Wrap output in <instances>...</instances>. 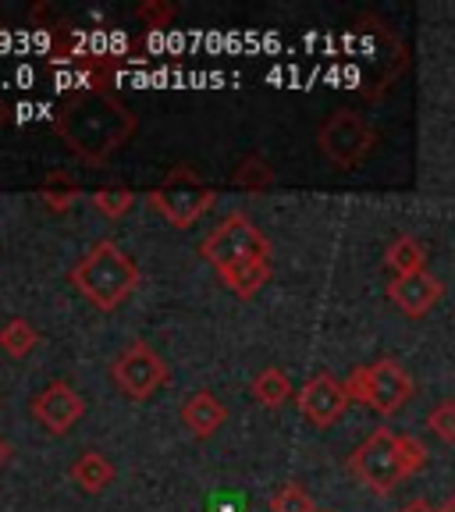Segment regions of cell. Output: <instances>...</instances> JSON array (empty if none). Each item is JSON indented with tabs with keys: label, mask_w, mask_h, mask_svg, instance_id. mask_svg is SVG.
<instances>
[{
	"label": "cell",
	"mask_w": 455,
	"mask_h": 512,
	"mask_svg": "<svg viewBox=\"0 0 455 512\" xmlns=\"http://www.w3.org/2000/svg\"><path fill=\"white\" fill-rule=\"evenodd\" d=\"M232 182L246 192H264L274 185V168L260 157V153H249V157H242L239 164H235Z\"/></svg>",
	"instance_id": "cell-18"
},
{
	"label": "cell",
	"mask_w": 455,
	"mask_h": 512,
	"mask_svg": "<svg viewBox=\"0 0 455 512\" xmlns=\"http://www.w3.org/2000/svg\"><path fill=\"white\" fill-rule=\"evenodd\" d=\"M221 281L232 288L239 299H253L260 288L271 281V260H242V264L221 267Z\"/></svg>",
	"instance_id": "cell-13"
},
{
	"label": "cell",
	"mask_w": 455,
	"mask_h": 512,
	"mask_svg": "<svg viewBox=\"0 0 455 512\" xmlns=\"http://www.w3.org/2000/svg\"><path fill=\"white\" fill-rule=\"evenodd\" d=\"M40 196H43V203H47V210H54V214H68V210L82 200V189L72 182V178L64 175V171H50V178L43 182Z\"/></svg>",
	"instance_id": "cell-17"
},
{
	"label": "cell",
	"mask_w": 455,
	"mask_h": 512,
	"mask_svg": "<svg viewBox=\"0 0 455 512\" xmlns=\"http://www.w3.org/2000/svg\"><path fill=\"white\" fill-rule=\"evenodd\" d=\"M271 512H320V509L313 505L310 491H306L303 484L288 480V484H281L271 495Z\"/></svg>",
	"instance_id": "cell-21"
},
{
	"label": "cell",
	"mask_w": 455,
	"mask_h": 512,
	"mask_svg": "<svg viewBox=\"0 0 455 512\" xmlns=\"http://www.w3.org/2000/svg\"><path fill=\"white\" fill-rule=\"evenodd\" d=\"M82 413H86V402H82V395L75 392L68 381L47 384V388L32 399V416H36L50 434L72 431V427L79 424Z\"/></svg>",
	"instance_id": "cell-10"
},
{
	"label": "cell",
	"mask_w": 455,
	"mask_h": 512,
	"mask_svg": "<svg viewBox=\"0 0 455 512\" xmlns=\"http://www.w3.org/2000/svg\"><path fill=\"white\" fill-rule=\"evenodd\" d=\"M8 456H11V445H8V441H4V438H0V466L8 463Z\"/></svg>",
	"instance_id": "cell-26"
},
{
	"label": "cell",
	"mask_w": 455,
	"mask_h": 512,
	"mask_svg": "<svg viewBox=\"0 0 455 512\" xmlns=\"http://www.w3.org/2000/svg\"><path fill=\"white\" fill-rule=\"evenodd\" d=\"M72 281L96 310H114L125 303L143 281L136 260L111 239H100L79 264L72 267Z\"/></svg>",
	"instance_id": "cell-2"
},
{
	"label": "cell",
	"mask_w": 455,
	"mask_h": 512,
	"mask_svg": "<svg viewBox=\"0 0 455 512\" xmlns=\"http://www.w3.org/2000/svg\"><path fill=\"white\" fill-rule=\"evenodd\" d=\"M441 512H455V495H452V498H448V502H445V505H441Z\"/></svg>",
	"instance_id": "cell-27"
},
{
	"label": "cell",
	"mask_w": 455,
	"mask_h": 512,
	"mask_svg": "<svg viewBox=\"0 0 455 512\" xmlns=\"http://www.w3.org/2000/svg\"><path fill=\"white\" fill-rule=\"evenodd\" d=\"M36 342H40V331L32 328L25 317H11L8 324L0 328V349L8 352V356H15V360L29 356V352L36 349Z\"/></svg>",
	"instance_id": "cell-19"
},
{
	"label": "cell",
	"mask_w": 455,
	"mask_h": 512,
	"mask_svg": "<svg viewBox=\"0 0 455 512\" xmlns=\"http://www.w3.org/2000/svg\"><path fill=\"white\" fill-rule=\"evenodd\" d=\"M54 132L86 160H107L136 132V114L114 89H75L54 114Z\"/></svg>",
	"instance_id": "cell-1"
},
{
	"label": "cell",
	"mask_w": 455,
	"mask_h": 512,
	"mask_svg": "<svg viewBox=\"0 0 455 512\" xmlns=\"http://www.w3.org/2000/svg\"><path fill=\"white\" fill-rule=\"evenodd\" d=\"M399 452H402V466H406V477L420 473L427 466V445L416 434H399Z\"/></svg>",
	"instance_id": "cell-24"
},
{
	"label": "cell",
	"mask_w": 455,
	"mask_h": 512,
	"mask_svg": "<svg viewBox=\"0 0 455 512\" xmlns=\"http://www.w3.org/2000/svg\"><path fill=\"white\" fill-rule=\"evenodd\" d=\"M146 200L171 228H192L217 203V192L192 164H175L153 185Z\"/></svg>",
	"instance_id": "cell-3"
},
{
	"label": "cell",
	"mask_w": 455,
	"mask_h": 512,
	"mask_svg": "<svg viewBox=\"0 0 455 512\" xmlns=\"http://www.w3.org/2000/svg\"><path fill=\"white\" fill-rule=\"evenodd\" d=\"M320 153L338 168H356L377 146V132L356 111H335L317 132Z\"/></svg>",
	"instance_id": "cell-7"
},
{
	"label": "cell",
	"mask_w": 455,
	"mask_h": 512,
	"mask_svg": "<svg viewBox=\"0 0 455 512\" xmlns=\"http://www.w3.org/2000/svg\"><path fill=\"white\" fill-rule=\"evenodd\" d=\"M136 15L146 29H168V25L175 22L178 8L175 4H168V0H143V4L136 8Z\"/></svg>",
	"instance_id": "cell-23"
},
{
	"label": "cell",
	"mask_w": 455,
	"mask_h": 512,
	"mask_svg": "<svg viewBox=\"0 0 455 512\" xmlns=\"http://www.w3.org/2000/svg\"><path fill=\"white\" fill-rule=\"evenodd\" d=\"M93 207L104 217H125L128 210L136 207V189H128V185H100L93 192Z\"/></svg>",
	"instance_id": "cell-20"
},
{
	"label": "cell",
	"mask_w": 455,
	"mask_h": 512,
	"mask_svg": "<svg viewBox=\"0 0 455 512\" xmlns=\"http://www.w3.org/2000/svg\"><path fill=\"white\" fill-rule=\"evenodd\" d=\"M384 264H388V271H392L395 278H406V274L427 271V249H424V242L413 239V235H399V239L388 246V253H384Z\"/></svg>",
	"instance_id": "cell-15"
},
{
	"label": "cell",
	"mask_w": 455,
	"mask_h": 512,
	"mask_svg": "<svg viewBox=\"0 0 455 512\" xmlns=\"http://www.w3.org/2000/svg\"><path fill=\"white\" fill-rule=\"evenodd\" d=\"M349 470L367 484L374 495H392L406 480V466H402L399 452V434L392 427H377L367 441H363L349 459Z\"/></svg>",
	"instance_id": "cell-5"
},
{
	"label": "cell",
	"mask_w": 455,
	"mask_h": 512,
	"mask_svg": "<svg viewBox=\"0 0 455 512\" xmlns=\"http://www.w3.org/2000/svg\"><path fill=\"white\" fill-rule=\"evenodd\" d=\"M399 512H441V509H438V505L427 502V498H413V502H406Z\"/></svg>",
	"instance_id": "cell-25"
},
{
	"label": "cell",
	"mask_w": 455,
	"mask_h": 512,
	"mask_svg": "<svg viewBox=\"0 0 455 512\" xmlns=\"http://www.w3.org/2000/svg\"><path fill=\"white\" fill-rule=\"evenodd\" d=\"M203 256L221 267L242 264V260H271V239H267L246 214H228L203 242Z\"/></svg>",
	"instance_id": "cell-6"
},
{
	"label": "cell",
	"mask_w": 455,
	"mask_h": 512,
	"mask_svg": "<svg viewBox=\"0 0 455 512\" xmlns=\"http://www.w3.org/2000/svg\"><path fill=\"white\" fill-rule=\"evenodd\" d=\"M253 395L260 406L281 409L288 399H296V388H292V381H288V374L281 367H264L253 377Z\"/></svg>",
	"instance_id": "cell-16"
},
{
	"label": "cell",
	"mask_w": 455,
	"mask_h": 512,
	"mask_svg": "<svg viewBox=\"0 0 455 512\" xmlns=\"http://www.w3.org/2000/svg\"><path fill=\"white\" fill-rule=\"evenodd\" d=\"M345 392H349V399L377 409L381 416H392V413H399L409 399H413L416 384L399 360L384 356V360L370 363V367L352 370L349 381H345Z\"/></svg>",
	"instance_id": "cell-4"
},
{
	"label": "cell",
	"mask_w": 455,
	"mask_h": 512,
	"mask_svg": "<svg viewBox=\"0 0 455 512\" xmlns=\"http://www.w3.org/2000/svg\"><path fill=\"white\" fill-rule=\"evenodd\" d=\"M224 420H228V409L221 406V399H217L214 392H192L189 399H185L182 424L189 427L196 438H210V434H217L224 427Z\"/></svg>",
	"instance_id": "cell-12"
},
{
	"label": "cell",
	"mask_w": 455,
	"mask_h": 512,
	"mask_svg": "<svg viewBox=\"0 0 455 512\" xmlns=\"http://www.w3.org/2000/svg\"><path fill=\"white\" fill-rule=\"evenodd\" d=\"M299 409L303 416L310 420L313 427H331L342 420V413L349 409V392H345V384L331 374H313L310 381L299 388L296 395Z\"/></svg>",
	"instance_id": "cell-9"
},
{
	"label": "cell",
	"mask_w": 455,
	"mask_h": 512,
	"mask_svg": "<svg viewBox=\"0 0 455 512\" xmlns=\"http://www.w3.org/2000/svg\"><path fill=\"white\" fill-rule=\"evenodd\" d=\"M441 296H445V285H441L431 271L392 278V285H388V299H392L406 317H424L427 310H434V306L441 303Z\"/></svg>",
	"instance_id": "cell-11"
},
{
	"label": "cell",
	"mask_w": 455,
	"mask_h": 512,
	"mask_svg": "<svg viewBox=\"0 0 455 512\" xmlns=\"http://www.w3.org/2000/svg\"><path fill=\"white\" fill-rule=\"evenodd\" d=\"M111 374H114V381L121 384L125 395H132V399H150L160 384L171 377V370L146 342H128L125 352L114 360Z\"/></svg>",
	"instance_id": "cell-8"
},
{
	"label": "cell",
	"mask_w": 455,
	"mask_h": 512,
	"mask_svg": "<svg viewBox=\"0 0 455 512\" xmlns=\"http://www.w3.org/2000/svg\"><path fill=\"white\" fill-rule=\"evenodd\" d=\"M72 480L86 491V495H100V491H107V484L114 480L111 459L100 456V452H82V456L72 463Z\"/></svg>",
	"instance_id": "cell-14"
},
{
	"label": "cell",
	"mask_w": 455,
	"mask_h": 512,
	"mask_svg": "<svg viewBox=\"0 0 455 512\" xmlns=\"http://www.w3.org/2000/svg\"><path fill=\"white\" fill-rule=\"evenodd\" d=\"M427 427H431L434 438H441L445 445H455V402H438V406L427 413Z\"/></svg>",
	"instance_id": "cell-22"
}]
</instances>
